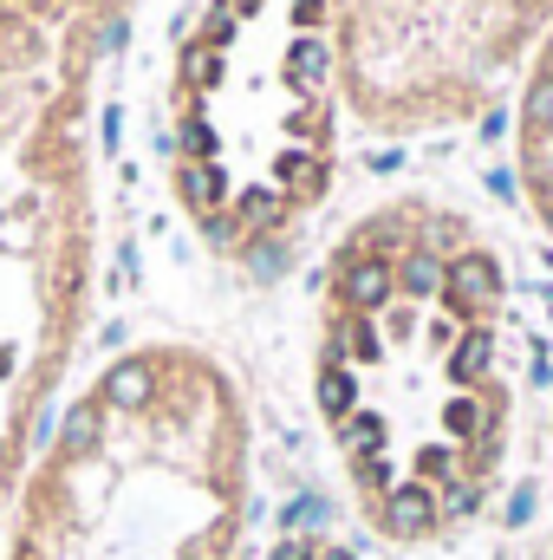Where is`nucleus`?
I'll use <instances>...</instances> for the list:
<instances>
[{
  "mask_svg": "<svg viewBox=\"0 0 553 560\" xmlns=\"http://www.w3.org/2000/svg\"><path fill=\"white\" fill-rule=\"evenodd\" d=\"M502 313V255L436 196H391L332 242L313 392L378 541L449 548L489 515L515 418Z\"/></svg>",
  "mask_w": 553,
  "mask_h": 560,
  "instance_id": "f257e3e1",
  "label": "nucleus"
},
{
  "mask_svg": "<svg viewBox=\"0 0 553 560\" xmlns=\"http://www.w3.org/2000/svg\"><path fill=\"white\" fill-rule=\"evenodd\" d=\"M548 26L553 0H345V105L385 138L462 125Z\"/></svg>",
  "mask_w": 553,
  "mask_h": 560,
  "instance_id": "20e7f679",
  "label": "nucleus"
},
{
  "mask_svg": "<svg viewBox=\"0 0 553 560\" xmlns=\"http://www.w3.org/2000/svg\"><path fill=\"white\" fill-rule=\"evenodd\" d=\"M268 560H358V555L345 541H332V535H286Z\"/></svg>",
  "mask_w": 553,
  "mask_h": 560,
  "instance_id": "423d86ee",
  "label": "nucleus"
},
{
  "mask_svg": "<svg viewBox=\"0 0 553 560\" xmlns=\"http://www.w3.org/2000/svg\"><path fill=\"white\" fill-rule=\"evenodd\" d=\"M345 0H209L169 85L176 202L222 255L286 242L332 189Z\"/></svg>",
  "mask_w": 553,
  "mask_h": 560,
  "instance_id": "7ed1b4c3",
  "label": "nucleus"
},
{
  "mask_svg": "<svg viewBox=\"0 0 553 560\" xmlns=\"http://www.w3.org/2000/svg\"><path fill=\"white\" fill-rule=\"evenodd\" d=\"M248 405L189 339L118 352L46 436L7 560H242Z\"/></svg>",
  "mask_w": 553,
  "mask_h": 560,
  "instance_id": "f03ea898",
  "label": "nucleus"
},
{
  "mask_svg": "<svg viewBox=\"0 0 553 560\" xmlns=\"http://www.w3.org/2000/svg\"><path fill=\"white\" fill-rule=\"evenodd\" d=\"M515 163H521V196L534 209V222L553 242V26L528 59V85H521V125H515Z\"/></svg>",
  "mask_w": 553,
  "mask_h": 560,
  "instance_id": "39448f33",
  "label": "nucleus"
}]
</instances>
